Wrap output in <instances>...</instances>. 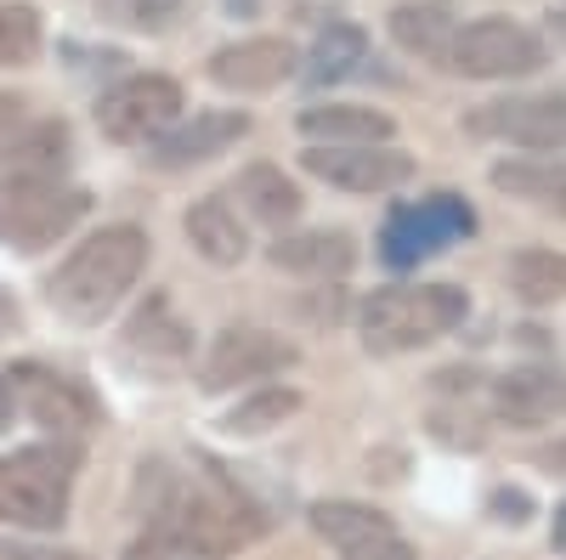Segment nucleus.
<instances>
[{"instance_id": "obj_27", "label": "nucleus", "mask_w": 566, "mask_h": 560, "mask_svg": "<svg viewBox=\"0 0 566 560\" xmlns=\"http://www.w3.org/2000/svg\"><path fill=\"white\" fill-rule=\"evenodd\" d=\"M63 148H69V130L63 125H40L34 136L12 148V176H57L63 170Z\"/></svg>"}, {"instance_id": "obj_19", "label": "nucleus", "mask_w": 566, "mask_h": 560, "mask_svg": "<svg viewBox=\"0 0 566 560\" xmlns=\"http://www.w3.org/2000/svg\"><path fill=\"white\" fill-rule=\"evenodd\" d=\"M493 408H499V419H510V425L533 431V425H544L555 408H566V385L555 380V373L515 368V373H504V380L493 385Z\"/></svg>"}, {"instance_id": "obj_22", "label": "nucleus", "mask_w": 566, "mask_h": 560, "mask_svg": "<svg viewBox=\"0 0 566 560\" xmlns=\"http://www.w3.org/2000/svg\"><path fill=\"white\" fill-rule=\"evenodd\" d=\"M493 187L510 199H527L538 210L566 215V159H504L493 165Z\"/></svg>"}, {"instance_id": "obj_18", "label": "nucleus", "mask_w": 566, "mask_h": 560, "mask_svg": "<svg viewBox=\"0 0 566 560\" xmlns=\"http://www.w3.org/2000/svg\"><path fill=\"white\" fill-rule=\"evenodd\" d=\"M386 29L408 57H448V45L459 34V18H453L448 0H402V7L386 18Z\"/></svg>"}, {"instance_id": "obj_17", "label": "nucleus", "mask_w": 566, "mask_h": 560, "mask_svg": "<svg viewBox=\"0 0 566 560\" xmlns=\"http://www.w3.org/2000/svg\"><path fill=\"white\" fill-rule=\"evenodd\" d=\"M181 226H187V244H193L210 266H239L250 255V232H244L239 210L227 204V193L199 199L193 210L181 215Z\"/></svg>"}, {"instance_id": "obj_30", "label": "nucleus", "mask_w": 566, "mask_h": 560, "mask_svg": "<svg viewBox=\"0 0 566 560\" xmlns=\"http://www.w3.org/2000/svg\"><path fill=\"white\" fill-rule=\"evenodd\" d=\"M340 560H413V543H408L402 532H391V538H374V543H357V549H346Z\"/></svg>"}, {"instance_id": "obj_26", "label": "nucleus", "mask_w": 566, "mask_h": 560, "mask_svg": "<svg viewBox=\"0 0 566 560\" xmlns=\"http://www.w3.org/2000/svg\"><path fill=\"white\" fill-rule=\"evenodd\" d=\"M290 413H301V391H290V385H261V391H250L239 408H232L221 425H227L232 436H261V431L283 425Z\"/></svg>"}, {"instance_id": "obj_13", "label": "nucleus", "mask_w": 566, "mask_h": 560, "mask_svg": "<svg viewBox=\"0 0 566 560\" xmlns=\"http://www.w3.org/2000/svg\"><path fill=\"white\" fill-rule=\"evenodd\" d=\"M244 136H250V114H239V108H199L193 119H181L170 136H159L148 159L159 170H187V165H205V159L227 154L232 142H244Z\"/></svg>"}, {"instance_id": "obj_6", "label": "nucleus", "mask_w": 566, "mask_h": 560, "mask_svg": "<svg viewBox=\"0 0 566 560\" xmlns=\"http://www.w3.org/2000/svg\"><path fill=\"white\" fill-rule=\"evenodd\" d=\"M442 63L459 80H527L549 63V45L515 18H476V23H459Z\"/></svg>"}, {"instance_id": "obj_7", "label": "nucleus", "mask_w": 566, "mask_h": 560, "mask_svg": "<svg viewBox=\"0 0 566 560\" xmlns=\"http://www.w3.org/2000/svg\"><path fill=\"white\" fill-rule=\"evenodd\" d=\"M181 108H187V97H181V85L170 74H130L114 91H103L97 125H103L108 142L136 148V142H159V136H170L181 125Z\"/></svg>"}, {"instance_id": "obj_29", "label": "nucleus", "mask_w": 566, "mask_h": 560, "mask_svg": "<svg viewBox=\"0 0 566 560\" xmlns=\"http://www.w3.org/2000/svg\"><path fill=\"white\" fill-rule=\"evenodd\" d=\"M97 12L119 29H159L181 12V0H97Z\"/></svg>"}, {"instance_id": "obj_5", "label": "nucleus", "mask_w": 566, "mask_h": 560, "mask_svg": "<svg viewBox=\"0 0 566 560\" xmlns=\"http://www.w3.org/2000/svg\"><path fill=\"white\" fill-rule=\"evenodd\" d=\"M69 476L74 453L69 447H29L0 458V521L23 532H52L69 521Z\"/></svg>"}, {"instance_id": "obj_33", "label": "nucleus", "mask_w": 566, "mask_h": 560, "mask_svg": "<svg viewBox=\"0 0 566 560\" xmlns=\"http://www.w3.org/2000/svg\"><path fill=\"white\" fill-rule=\"evenodd\" d=\"M18 329V306H12V295L0 289V335H12Z\"/></svg>"}, {"instance_id": "obj_31", "label": "nucleus", "mask_w": 566, "mask_h": 560, "mask_svg": "<svg viewBox=\"0 0 566 560\" xmlns=\"http://www.w3.org/2000/svg\"><path fill=\"white\" fill-rule=\"evenodd\" d=\"M0 560H74V554H45V549H18V543H0Z\"/></svg>"}, {"instance_id": "obj_15", "label": "nucleus", "mask_w": 566, "mask_h": 560, "mask_svg": "<svg viewBox=\"0 0 566 560\" xmlns=\"http://www.w3.org/2000/svg\"><path fill=\"white\" fill-rule=\"evenodd\" d=\"M301 136L312 148H380L397 136L391 114L363 108V103H317L301 108Z\"/></svg>"}, {"instance_id": "obj_4", "label": "nucleus", "mask_w": 566, "mask_h": 560, "mask_svg": "<svg viewBox=\"0 0 566 560\" xmlns=\"http://www.w3.org/2000/svg\"><path fill=\"white\" fill-rule=\"evenodd\" d=\"M85 210L91 199L57 176H0V244L7 250L34 255L45 244L69 239Z\"/></svg>"}, {"instance_id": "obj_11", "label": "nucleus", "mask_w": 566, "mask_h": 560, "mask_svg": "<svg viewBox=\"0 0 566 560\" xmlns=\"http://www.w3.org/2000/svg\"><path fill=\"white\" fill-rule=\"evenodd\" d=\"M482 136H499L510 148L527 154H566V97H510V103H488L476 108Z\"/></svg>"}, {"instance_id": "obj_21", "label": "nucleus", "mask_w": 566, "mask_h": 560, "mask_svg": "<svg viewBox=\"0 0 566 560\" xmlns=\"http://www.w3.org/2000/svg\"><path fill=\"white\" fill-rule=\"evenodd\" d=\"M312 532L323 538V543H335L340 554L346 549H357V543H374V538H391L397 527H391V516H380L374 504H352V498H323V504H312Z\"/></svg>"}, {"instance_id": "obj_20", "label": "nucleus", "mask_w": 566, "mask_h": 560, "mask_svg": "<svg viewBox=\"0 0 566 560\" xmlns=\"http://www.w3.org/2000/svg\"><path fill=\"white\" fill-rule=\"evenodd\" d=\"M272 266L301 277H346L357 266V244L352 232H295V239L272 244Z\"/></svg>"}, {"instance_id": "obj_12", "label": "nucleus", "mask_w": 566, "mask_h": 560, "mask_svg": "<svg viewBox=\"0 0 566 560\" xmlns=\"http://www.w3.org/2000/svg\"><path fill=\"white\" fill-rule=\"evenodd\" d=\"M295 45L277 40V34H244L221 45V52L210 57V80L221 91H232V97H261V91H277L283 80L295 74Z\"/></svg>"}, {"instance_id": "obj_9", "label": "nucleus", "mask_w": 566, "mask_h": 560, "mask_svg": "<svg viewBox=\"0 0 566 560\" xmlns=\"http://www.w3.org/2000/svg\"><path fill=\"white\" fill-rule=\"evenodd\" d=\"M295 346L272 335V329H255V323H232L221 329L199 362V385L205 391H232V385H250V380H272V373L295 368Z\"/></svg>"}, {"instance_id": "obj_25", "label": "nucleus", "mask_w": 566, "mask_h": 560, "mask_svg": "<svg viewBox=\"0 0 566 560\" xmlns=\"http://www.w3.org/2000/svg\"><path fill=\"white\" fill-rule=\"evenodd\" d=\"M510 295L522 306H555L566 300V255L560 250H522L510 261Z\"/></svg>"}, {"instance_id": "obj_34", "label": "nucleus", "mask_w": 566, "mask_h": 560, "mask_svg": "<svg viewBox=\"0 0 566 560\" xmlns=\"http://www.w3.org/2000/svg\"><path fill=\"white\" fill-rule=\"evenodd\" d=\"M12 408H18V397H12V385H7V380H0V431L12 425Z\"/></svg>"}, {"instance_id": "obj_23", "label": "nucleus", "mask_w": 566, "mask_h": 560, "mask_svg": "<svg viewBox=\"0 0 566 560\" xmlns=\"http://www.w3.org/2000/svg\"><path fill=\"white\" fill-rule=\"evenodd\" d=\"M363 63H368V34L357 23H323L312 40V57H306V80L335 85V80H352Z\"/></svg>"}, {"instance_id": "obj_28", "label": "nucleus", "mask_w": 566, "mask_h": 560, "mask_svg": "<svg viewBox=\"0 0 566 560\" xmlns=\"http://www.w3.org/2000/svg\"><path fill=\"white\" fill-rule=\"evenodd\" d=\"M40 57V18L34 7H0V68Z\"/></svg>"}, {"instance_id": "obj_35", "label": "nucleus", "mask_w": 566, "mask_h": 560, "mask_svg": "<svg viewBox=\"0 0 566 560\" xmlns=\"http://www.w3.org/2000/svg\"><path fill=\"white\" fill-rule=\"evenodd\" d=\"M12 114H18V103L7 97V91H0V136H7V130H12Z\"/></svg>"}, {"instance_id": "obj_8", "label": "nucleus", "mask_w": 566, "mask_h": 560, "mask_svg": "<svg viewBox=\"0 0 566 560\" xmlns=\"http://www.w3.org/2000/svg\"><path fill=\"white\" fill-rule=\"evenodd\" d=\"M476 232V215H470V204L459 193H431V199H419V204H397L386 232H380V255L391 266H419V261H431L437 250H448L453 239H470Z\"/></svg>"}, {"instance_id": "obj_3", "label": "nucleus", "mask_w": 566, "mask_h": 560, "mask_svg": "<svg viewBox=\"0 0 566 560\" xmlns=\"http://www.w3.org/2000/svg\"><path fill=\"white\" fill-rule=\"evenodd\" d=\"M470 300L453 284H419V289H380L368 295L357 311V335L368 351L397 357V351H419L442 335H453L464 323Z\"/></svg>"}, {"instance_id": "obj_32", "label": "nucleus", "mask_w": 566, "mask_h": 560, "mask_svg": "<svg viewBox=\"0 0 566 560\" xmlns=\"http://www.w3.org/2000/svg\"><path fill=\"white\" fill-rule=\"evenodd\" d=\"M549 543H555V554H566V498L555 504V521H549Z\"/></svg>"}, {"instance_id": "obj_2", "label": "nucleus", "mask_w": 566, "mask_h": 560, "mask_svg": "<svg viewBox=\"0 0 566 560\" xmlns=\"http://www.w3.org/2000/svg\"><path fill=\"white\" fill-rule=\"evenodd\" d=\"M142 266H148V232L119 221V226H103L91 232L85 244L69 250V261L52 272V284H45V295H52V306L69 317V323H103L130 289Z\"/></svg>"}, {"instance_id": "obj_16", "label": "nucleus", "mask_w": 566, "mask_h": 560, "mask_svg": "<svg viewBox=\"0 0 566 560\" xmlns=\"http://www.w3.org/2000/svg\"><path fill=\"white\" fill-rule=\"evenodd\" d=\"M125 351H130L136 362H148V368H181L187 351H193V329L176 317V306H170L165 295H154L148 306L130 317Z\"/></svg>"}, {"instance_id": "obj_10", "label": "nucleus", "mask_w": 566, "mask_h": 560, "mask_svg": "<svg viewBox=\"0 0 566 560\" xmlns=\"http://www.w3.org/2000/svg\"><path fill=\"white\" fill-rule=\"evenodd\" d=\"M301 170L340 187V193H397V187L413 181V159L391 142H380V148H306Z\"/></svg>"}, {"instance_id": "obj_1", "label": "nucleus", "mask_w": 566, "mask_h": 560, "mask_svg": "<svg viewBox=\"0 0 566 560\" xmlns=\"http://www.w3.org/2000/svg\"><path fill=\"white\" fill-rule=\"evenodd\" d=\"M266 538V516L221 476L176 493L142 543H130V560H227Z\"/></svg>"}, {"instance_id": "obj_14", "label": "nucleus", "mask_w": 566, "mask_h": 560, "mask_svg": "<svg viewBox=\"0 0 566 560\" xmlns=\"http://www.w3.org/2000/svg\"><path fill=\"white\" fill-rule=\"evenodd\" d=\"M12 397L29 408V419H34V425H45V431L80 436V431L97 425V408H91V397H85L74 380H63V373L18 368V373H12Z\"/></svg>"}, {"instance_id": "obj_36", "label": "nucleus", "mask_w": 566, "mask_h": 560, "mask_svg": "<svg viewBox=\"0 0 566 560\" xmlns=\"http://www.w3.org/2000/svg\"><path fill=\"white\" fill-rule=\"evenodd\" d=\"M544 464H549V471H566V442H555V447L544 453Z\"/></svg>"}, {"instance_id": "obj_24", "label": "nucleus", "mask_w": 566, "mask_h": 560, "mask_svg": "<svg viewBox=\"0 0 566 560\" xmlns=\"http://www.w3.org/2000/svg\"><path fill=\"white\" fill-rule=\"evenodd\" d=\"M239 199H244V210H250L255 221H266V226H290V221L301 215V187L283 176L277 165H250V170L239 176Z\"/></svg>"}]
</instances>
